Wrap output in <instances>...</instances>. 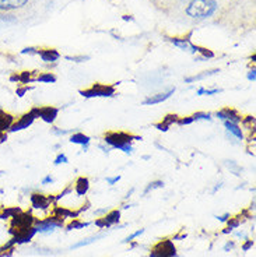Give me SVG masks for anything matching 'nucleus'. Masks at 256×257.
<instances>
[{"label": "nucleus", "instance_id": "1", "mask_svg": "<svg viewBox=\"0 0 256 257\" xmlns=\"http://www.w3.org/2000/svg\"><path fill=\"white\" fill-rule=\"evenodd\" d=\"M217 3L214 0H192L186 9L188 16L193 19H206L216 12Z\"/></svg>", "mask_w": 256, "mask_h": 257}, {"label": "nucleus", "instance_id": "2", "mask_svg": "<svg viewBox=\"0 0 256 257\" xmlns=\"http://www.w3.org/2000/svg\"><path fill=\"white\" fill-rule=\"evenodd\" d=\"M132 136L128 135V133H123V132H114V133H108L105 135V142L111 144L112 147L119 148L123 153L126 154H130L132 153V146H130V142H132Z\"/></svg>", "mask_w": 256, "mask_h": 257}, {"label": "nucleus", "instance_id": "3", "mask_svg": "<svg viewBox=\"0 0 256 257\" xmlns=\"http://www.w3.org/2000/svg\"><path fill=\"white\" fill-rule=\"evenodd\" d=\"M115 90L112 87H108V85H100V84H96L93 85L90 90L81 91V94L84 96H111L114 95Z\"/></svg>", "mask_w": 256, "mask_h": 257}, {"label": "nucleus", "instance_id": "4", "mask_svg": "<svg viewBox=\"0 0 256 257\" xmlns=\"http://www.w3.org/2000/svg\"><path fill=\"white\" fill-rule=\"evenodd\" d=\"M175 256V247L169 240L165 242H160L155 246V249L153 250L151 257H173Z\"/></svg>", "mask_w": 256, "mask_h": 257}, {"label": "nucleus", "instance_id": "5", "mask_svg": "<svg viewBox=\"0 0 256 257\" xmlns=\"http://www.w3.org/2000/svg\"><path fill=\"white\" fill-rule=\"evenodd\" d=\"M34 113H38L39 117H42L45 122L52 123L55 120L56 115H58V109H55L52 106H45V108H41V109H35Z\"/></svg>", "mask_w": 256, "mask_h": 257}, {"label": "nucleus", "instance_id": "6", "mask_svg": "<svg viewBox=\"0 0 256 257\" xmlns=\"http://www.w3.org/2000/svg\"><path fill=\"white\" fill-rule=\"evenodd\" d=\"M217 116L220 117V119H223L224 122H231V123H235L237 124L239 120H241V117L234 112V110L231 109H224L221 110V112H218Z\"/></svg>", "mask_w": 256, "mask_h": 257}, {"label": "nucleus", "instance_id": "7", "mask_svg": "<svg viewBox=\"0 0 256 257\" xmlns=\"http://www.w3.org/2000/svg\"><path fill=\"white\" fill-rule=\"evenodd\" d=\"M28 0H0V9L3 10H12V9H19L26 5Z\"/></svg>", "mask_w": 256, "mask_h": 257}, {"label": "nucleus", "instance_id": "8", "mask_svg": "<svg viewBox=\"0 0 256 257\" xmlns=\"http://www.w3.org/2000/svg\"><path fill=\"white\" fill-rule=\"evenodd\" d=\"M174 94V90H171L169 92H166V94H157V95L150 96L147 99H144L143 101V105H154V103H160L164 102L165 99H168L169 96Z\"/></svg>", "mask_w": 256, "mask_h": 257}, {"label": "nucleus", "instance_id": "9", "mask_svg": "<svg viewBox=\"0 0 256 257\" xmlns=\"http://www.w3.org/2000/svg\"><path fill=\"white\" fill-rule=\"evenodd\" d=\"M32 122H34V113H30V115L23 116V119H21L19 123H16V124H14L13 130L16 132V130H21V128L28 127V126H30Z\"/></svg>", "mask_w": 256, "mask_h": 257}, {"label": "nucleus", "instance_id": "10", "mask_svg": "<svg viewBox=\"0 0 256 257\" xmlns=\"http://www.w3.org/2000/svg\"><path fill=\"white\" fill-rule=\"evenodd\" d=\"M174 45L178 46V48H181V49H184V51H191V52H198L199 49L198 48H195V46H192L188 41H184V39H173Z\"/></svg>", "mask_w": 256, "mask_h": 257}, {"label": "nucleus", "instance_id": "11", "mask_svg": "<svg viewBox=\"0 0 256 257\" xmlns=\"http://www.w3.org/2000/svg\"><path fill=\"white\" fill-rule=\"evenodd\" d=\"M41 58L44 59L45 62H55L59 59V53L55 49H49V51L41 52Z\"/></svg>", "mask_w": 256, "mask_h": 257}, {"label": "nucleus", "instance_id": "12", "mask_svg": "<svg viewBox=\"0 0 256 257\" xmlns=\"http://www.w3.org/2000/svg\"><path fill=\"white\" fill-rule=\"evenodd\" d=\"M87 189H89V180L86 179V178H80V179L77 180L76 192L78 193L80 196H83L84 193L87 192Z\"/></svg>", "mask_w": 256, "mask_h": 257}, {"label": "nucleus", "instance_id": "13", "mask_svg": "<svg viewBox=\"0 0 256 257\" xmlns=\"http://www.w3.org/2000/svg\"><path fill=\"white\" fill-rule=\"evenodd\" d=\"M70 142L74 143V144H81V146H87V144L90 143V137H87V136H84V135H81V133H78V135L71 136Z\"/></svg>", "mask_w": 256, "mask_h": 257}, {"label": "nucleus", "instance_id": "14", "mask_svg": "<svg viewBox=\"0 0 256 257\" xmlns=\"http://www.w3.org/2000/svg\"><path fill=\"white\" fill-rule=\"evenodd\" d=\"M224 124H225V127H227V130L231 132V133L235 136V137H238V139H242V132H241V128L238 127L235 123L224 122Z\"/></svg>", "mask_w": 256, "mask_h": 257}, {"label": "nucleus", "instance_id": "15", "mask_svg": "<svg viewBox=\"0 0 256 257\" xmlns=\"http://www.w3.org/2000/svg\"><path fill=\"white\" fill-rule=\"evenodd\" d=\"M56 226H58V224H56V222H51V221H48V222H41V224L38 225V231L49 232V231H53Z\"/></svg>", "mask_w": 256, "mask_h": 257}, {"label": "nucleus", "instance_id": "16", "mask_svg": "<svg viewBox=\"0 0 256 257\" xmlns=\"http://www.w3.org/2000/svg\"><path fill=\"white\" fill-rule=\"evenodd\" d=\"M56 78H55V76L53 74H51V73H48V74H42V76H39L38 77V81H42V83H53Z\"/></svg>", "mask_w": 256, "mask_h": 257}, {"label": "nucleus", "instance_id": "17", "mask_svg": "<svg viewBox=\"0 0 256 257\" xmlns=\"http://www.w3.org/2000/svg\"><path fill=\"white\" fill-rule=\"evenodd\" d=\"M213 73H217V70H213V71H206L205 74H202V76H195V77H189V78H186V81L188 83H191V81H195V80H202V78H205L207 77V76H210V74H213Z\"/></svg>", "mask_w": 256, "mask_h": 257}, {"label": "nucleus", "instance_id": "18", "mask_svg": "<svg viewBox=\"0 0 256 257\" xmlns=\"http://www.w3.org/2000/svg\"><path fill=\"white\" fill-rule=\"evenodd\" d=\"M192 117H193V120H200V119L209 120V119H210V115H209V113H207V115H206V113H195Z\"/></svg>", "mask_w": 256, "mask_h": 257}, {"label": "nucleus", "instance_id": "19", "mask_svg": "<svg viewBox=\"0 0 256 257\" xmlns=\"http://www.w3.org/2000/svg\"><path fill=\"white\" fill-rule=\"evenodd\" d=\"M67 162V158H66V155L63 154H59L58 157H56V160H55V164L56 165H59V164H66Z\"/></svg>", "mask_w": 256, "mask_h": 257}, {"label": "nucleus", "instance_id": "20", "mask_svg": "<svg viewBox=\"0 0 256 257\" xmlns=\"http://www.w3.org/2000/svg\"><path fill=\"white\" fill-rule=\"evenodd\" d=\"M192 122H193V117H186V119L180 120V124H191Z\"/></svg>", "mask_w": 256, "mask_h": 257}, {"label": "nucleus", "instance_id": "21", "mask_svg": "<svg viewBox=\"0 0 256 257\" xmlns=\"http://www.w3.org/2000/svg\"><path fill=\"white\" fill-rule=\"evenodd\" d=\"M161 186H162V182H155V183H153V186L150 185V186L147 187V190H146V192L151 190V189H155V187H161Z\"/></svg>", "mask_w": 256, "mask_h": 257}, {"label": "nucleus", "instance_id": "22", "mask_svg": "<svg viewBox=\"0 0 256 257\" xmlns=\"http://www.w3.org/2000/svg\"><path fill=\"white\" fill-rule=\"evenodd\" d=\"M140 233H143V229H140V231H137V232H136V233H133L132 236H129V238L126 239V242H129V240H132V239L136 238V236H137V235H140Z\"/></svg>", "mask_w": 256, "mask_h": 257}, {"label": "nucleus", "instance_id": "23", "mask_svg": "<svg viewBox=\"0 0 256 257\" xmlns=\"http://www.w3.org/2000/svg\"><path fill=\"white\" fill-rule=\"evenodd\" d=\"M119 179H121V176H116V178L108 179V183H109V185H114V183H116V182H118Z\"/></svg>", "mask_w": 256, "mask_h": 257}, {"label": "nucleus", "instance_id": "24", "mask_svg": "<svg viewBox=\"0 0 256 257\" xmlns=\"http://www.w3.org/2000/svg\"><path fill=\"white\" fill-rule=\"evenodd\" d=\"M205 92H206V95H213V94H217V92H220V90H210V91L205 90Z\"/></svg>", "mask_w": 256, "mask_h": 257}, {"label": "nucleus", "instance_id": "25", "mask_svg": "<svg viewBox=\"0 0 256 257\" xmlns=\"http://www.w3.org/2000/svg\"><path fill=\"white\" fill-rule=\"evenodd\" d=\"M248 78H249V80H252V81H255V70L250 71L249 74H248Z\"/></svg>", "mask_w": 256, "mask_h": 257}, {"label": "nucleus", "instance_id": "26", "mask_svg": "<svg viewBox=\"0 0 256 257\" xmlns=\"http://www.w3.org/2000/svg\"><path fill=\"white\" fill-rule=\"evenodd\" d=\"M49 182H52V178H51V176H48V178H45V179H44V182H42V183L45 185V183H49Z\"/></svg>", "mask_w": 256, "mask_h": 257}, {"label": "nucleus", "instance_id": "27", "mask_svg": "<svg viewBox=\"0 0 256 257\" xmlns=\"http://www.w3.org/2000/svg\"><path fill=\"white\" fill-rule=\"evenodd\" d=\"M202 94H205V88H200V90L198 91V95H202Z\"/></svg>", "mask_w": 256, "mask_h": 257}]
</instances>
